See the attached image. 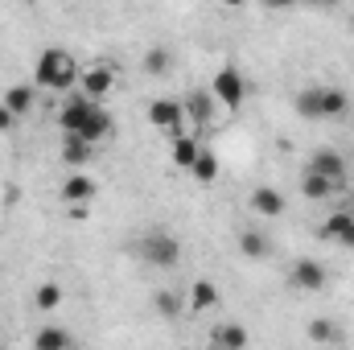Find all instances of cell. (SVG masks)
<instances>
[{
	"instance_id": "19",
	"label": "cell",
	"mask_w": 354,
	"mask_h": 350,
	"mask_svg": "<svg viewBox=\"0 0 354 350\" xmlns=\"http://www.w3.org/2000/svg\"><path fill=\"white\" fill-rule=\"evenodd\" d=\"M210 99H214V95H206V91H194V95L185 99V120H194L198 128H206V124L214 120V107H210Z\"/></svg>"
},
{
	"instance_id": "8",
	"label": "cell",
	"mask_w": 354,
	"mask_h": 350,
	"mask_svg": "<svg viewBox=\"0 0 354 350\" xmlns=\"http://www.w3.org/2000/svg\"><path fill=\"white\" fill-rule=\"evenodd\" d=\"M79 91L91 95V99H103V95H111L115 91V71L111 66H91L79 75Z\"/></svg>"
},
{
	"instance_id": "27",
	"label": "cell",
	"mask_w": 354,
	"mask_h": 350,
	"mask_svg": "<svg viewBox=\"0 0 354 350\" xmlns=\"http://www.w3.org/2000/svg\"><path fill=\"white\" fill-rule=\"evenodd\" d=\"M153 305H157V313H161L165 322H177V313H181V297L169 293V288H165V293H157V301H153Z\"/></svg>"
},
{
	"instance_id": "23",
	"label": "cell",
	"mask_w": 354,
	"mask_h": 350,
	"mask_svg": "<svg viewBox=\"0 0 354 350\" xmlns=\"http://www.w3.org/2000/svg\"><path fill=\"white\" fill-rule=\"evenodd\" d=\"M239 252L248 260H264L268 256V235L264 231H239Z\"/></svg>"
},
{
	"instance_id": "16",
	"label": "cell",
	"mask_w": 354,
	"mask_h": 350,
	"mask_svg": "<svg viewBox=\"0 0 354 350\" xmlns=\"http://www.w3.org/2000/svg\"><path fill=\"white\" fill-rule=\"evenodd\" d=\"M334 190H338V181L326 177V174H317V169H305V177H301V194H305L309 202H326Z\"/></svg>"
},
{
	"instance_id": "5",
	"label": "cell",
	"mask_w": 354,
	"mask_h": 350,
	"mask_svg": "<svg viewBox=\"0 0 354 350\" xmlns=\"http://www.w3.org/2000/svg\"><path fill=\"white\" fill-rule=\"evenodd\" d=\"M326 280H330V272H326V264L322 260H297L292 264V272H288V284L292 288H301V293H322L326 288Z\"/></svg>"
},
{
	"instance_id": "12",
	"label": "cell",
	"mask_w": 354,
	"mask_h": 350,
	"mask_svg": "<svg viewBox=\"0 0 354 350\" xmlns=\"http://www.w3.org/2000/svg\"><path fill=\"white\" fill-rule=\"evenodd\" d=\"M111 128H115V124H111V111H107L103 103H95V107H91V116L83 120V128H79V136H87L91 145H99V140H107V136H111Z\"/></svg>"
},
{
	"instance_id": "9",
	"label": "cell",
	"mask_w": 354,
	"mask_h": 350,
	"mask_svg": "<svg viewBox=\"0 0 354 350\" xmlns=\"http://www.w3.org/2000/svg\"><path fill=\"white\" fill-rule=\"evenodd\" d=\"M322 235H326L330 243H338V248H354V214H346V210L330 214V219L322 223Z\"/></svg>"
},
{
	"instance_id": "18",
	"label": "cell",
	"mask_w": 354,
	"mask_h": 350,
	"mask_svg": "<svg viewBox=\"0 0 354 350\" xmlns=\"http://www.w3.org/2000/svg\"><path fill=\"white\" fill-rule=\"evenodd\" d=\"M214 305H218L214 280H194V284H189V309H194V313H210Z\"/></svg>"
},
{
	"instance_id": "21",
	"label": "cell",
	"mask_w": 354,
	"mask_h": 350,
	"mask_svg": "<svg viewBox=\"0 0 354 350\" xmlns=\"http://www.w3.org/2000/svg\"><path fill=\"white\" fill-rule=\"evenodd\" d=\"M33 347L37 350H66V347H75V338H71L66 330H58V326H41V330L33 334Z\"/></svg>"
},
{
	"instance_id": "11",
	"label": "cell",
	"mask_w": 354,
	"mask_h": 350,
	"mask_svg": "<svg viewBox=\"0 0 354 350\" xmlns=\"http://www.w3.org/2000/svg\"><path fill=\"white\" fill-rule=\"evenodd\" d=\"M309 169H317V174L334 177L338 185H342V181H346V174H351L346 157H342V153H334V149H317V153H313V161H309Z\"/></svg>"
},
{
	"instance_id": "20",
	"label": "cell",
	"mask_w": 354,
	"mask_h": 350,
	"mask_svg": "<svg viewBox=\"0 0 354 350\" xmlns=\"http://www.w3.org/2000/svg\"><path fill=\"white\" fill-rule=\"evenodd\" d=\"M189 177H194L198 185H214V181H218V157H214L210 149H202V153L194 157V165H189Z\"/></svg>"
},
{
	"instance_id": "1",
	"label": "cell",
	"mask_w": 354,
	"mask_h": 350,
	"mask_svg": "<svg viewBox=\"0 0 354 350\" xmlns=\"http://www.w3.org/2000/svg\"><path fill=\"white\" fill-rule=\"evenodd\" d=\"M33 83L46 87V91H71L79 83V62H75L66 50L50 46V50H41V58H37V66H33Z\"/></svg>"
},
{
	"instance_id": "26",
	"label": "cell",
	"mask_w": 354,
	"mask_h": 350,
	"mask_svg": "<svg viewBox=\"0 0 354 350\" xmlns=\"http://www.w3.org/2000/svg\"><path fill=\"white\" fill-rule=\"evenodd\" d=\"M145 75H153V79H161V75H169V50H149L145 54Z\"/></svg>"
},
{
	"instance_id": "3",
	"label": "cell",
	"mask_w": 354,
	"mask_h": 350,
	"mask_svg": "<svg viewBox=\"0 0 354 350\" xmlns=\"http://www.w3.org/2000/svg\"><path fill=\"white\" fill-rule=\"evenodd\" d=\"M210 95H214L227 111H239V107H243V99H248L243 71H239V66H223V71L210 79Z\"/></svg>"
},
{
	"instance_id": "7",
	"label": "cell",
	"mask_w": 354,
	"mask_h": 350,
	"mask_svg": "<svg viewBox=\"0 0 354 350\" xmlns=\"http://www.w3.org/2000/svg\"><path fill=\"white\" fill-rule=\"evenodd\" d=\"M248 202H252V210H256L260 219H280V214L288 210V202H284V194H280L276 185H256Z\"/></svg>"
},
{
	"instance_id": "10",
	"label": "cell",
	"mask_w": 354,
	"mask_h": 350,
	"mask_svg": "<svg viewBox=\"0 0 354 350\" xmlns=\"http://www.w3.org/2000/svg\"><path fill=\"white\" fill-rule=\"evenodd\" d=\"M91 157H95V145H91L87 136H79V132H66V136H62V161H66L71 169H83Z\"/></svg>"
},
{
	"instance_id": "4",
	"label": "cell",
	"mask_w": 354,
	"mask_h": 350,
	"mask_svg": "<svg viewBox=\"0 0 354 350\" xmlns=\"http://www.w3.org/2000/svg\"><path fill=\"white\" fill-rule=\"evenodd\" d=\"M149 120L165 136H177V132H185V103L181 99H153L149 103Z\"/></svg>"
},
{
	"instance_id": "24",
	"label": "cell",
	"mask_w": 354,
	"mask_h": 350,
	"mask_svg": "<svg viewBox=\"0 0 354 350\" xmlns=\"http://www.w3.org/2000/svg\"><path fill=\"white\" fill-rule=\"evenodd\" d=\"M33 305H37L41 313H54V309L62 305V284H54V280L37 284V293H33Z\"/></svg>"
},
{
	"instance_id": "25",
	"label": "cell",
	"mask_w": 354,
	"mask_h": 350,
	"mask_svg": "<svg viewBox=\"0 0 354 350\" xmlns=\"http://www.w3.org/2000/svg\"><path fill=\"white\" fill-rule=\"evenodd\" d=\"M210 342L214 347H248V330L243 326H214L210 330Z\"/></svg>"
},
{
	"instance_id": "15",
	"label": "cell",
	"mask_w": 354,
	"mask_h": 350,
	"mask_svg": "<svg viewBox=\"0 0 354 350\" xmlns=\"http://www.w3.org/2000/svg\"><path fill=\"white\" fill-rule=\"evenodd\" d=\"M202 153V145H198V136H189V132H177L169 136V157H174L177 169H185L189 174V165H194V157Z\"/></svg>"
},
{
	"instance_id": "28",
	"label": "cell",
	"mask_w": 354,
	"mask_h": 350,
	"mask_svg": "<svg viewBox=\"0 0 354 350\" xmlns=\"http://www.w3.org/2000/svg\"><path fill=\"white\" fill-rule=\"evenodd\" d=\"M309 338L313 342H342V330H334L330 322H309Z\"/></svg>"
},
{
	"instance_id": "29",
	"label": "cell",
	"mask_w": 354,
	"mask_h": 350,
	"mask_svg": "<svg viewBox=\"0 0 354 350\" xmlns=\"http://www.w3.org/2000/svg\"><path fill=\"white\" fill-rule=\"evenodd\" d=\"M71 219H75V223H87V219H91L87 202H71Z\"/></svg>"
},
{
	"instance_id": "17",
	"label": "cell",
	"mask_w": 354,
	"mask_h": 350,
	"mask_svg": "<svg viewBox=\"0 0 354 350\" xmlns=\"http://www.w3.org/2000/svg\"><path fill=\"white\" fill-rule=\"evenodd\" d=\"M351 111V95L342 87H322V120H342Z\"/></svg>"
},
{
	"instance_id": "32",
	"label": "cell",
	"mask_w": 354,
	"mask_h": 350,
	"mask_svg": "<svg viewBox=\"0 0 354 350\" xmlns=\"http://www.w3.org/2000/svg\"><path fill=\"white\" fill-rule=\"evenodd\" d=\"M223 4H227V8H243L248 0H223Z\"/></svg>"
},
{
	"instance_id": "14",
	"label": "cell",
	"mask_w": 354,
	"mask_h": 350,
	"mask_svg": "<svg viewBox=\"0 0 354 350\" xmlns=\"http://www.w3.org/2000/svg\"><path fill=\"white\" fill-rule=\"evenodd\" d=\"M95 190H99L95 177H87L83 169H71V177L62 181V202H66V206H71V202H91Z\"/></svg>"
},
{
	"instance_id": "30",
	"label": "cell",
	"mask_w": 354,
	"mask_h": 350,
	"mask_svg": "<svg viewBox=\"0 0 354 350\" xmlns=\"http://www.w3.org/2000/svg\"><path fill=\"white\" fill-rule=\"evenodd\" d=\"M12 124H17V116H12V111H8V107H4V103H0V132H8V128H12Z\"/></svg>"
},
{
	"instance_id": "2",
	"label": "cell",
	"mask_w": 354,
	"mask_h": 350,
	"mask_svg": "<svg viewBox=\"0 0 354 350\" xmlns=\"http://www.w3.org/2000/svg\"><path fill=\"white\" fill-rule=\"evenodd\" d=\"M136 256L153 268H177L181 264V239L169 231H149L145 239H136Z\"/></svg>"
},
{
	"instance_id": "6",
	"label": "cell",
	"mask_w": 354,
	"mask_h": 350,
	"mask_svg": "<svg viewBox=\"0 0 354 350\" xmlns=\"http://www.w3.org/2000/svg\"><path fill=\"white\" fill-rule=\"evenodd\" d=\"M95 103H99V99H91V95H83V91H75V95L62 103V111H58V124H62V132H79Z\"/></svg>"
},
{
	"instance_id": "31",
	"label": "cell",
	"mask_w": 354,
	"mask_h": 350,
	"mask_svg": "<svg viewBox=\"0 0 354 350\" xmlns=\"http://www.w3.org/2000/svg\"><path fill=\"white\" fill-rule=\"evenodd\" d=\"M268 8H292V4H297V0H264Z\"/></svg>"
},
{
	"instance_id": "13",
	"label": "cell",
	"mask_w": 354,
	"mask_h": 350,
	"mask_svg": "<svg viewBox=\"0 0 354 350\" xmlns=\"http://www.w3.org/2000/svg\"><path fill=\"white\" fill-rule=\"evenodd\" d=\"M33 99H37V83H12V87L4 91V99H0V103L21 120V116H29V111H33Z\"/></svg>"
},
{
	"instance_id": "22",
	"label": "cell",
	"mask_w": 354,
	"mask_h": 350,
	"mask_svg": "<svg viewBox=\"0 0 354 350\" xmlns=\"http://www.w3.org/2000/svg\"><path fill=\"white\" fill-rule=\"evenodd\" d=\"M292 107H297V116H305V120H322V87H305L292 99Z\"/></svg>"
}]
</instances>
